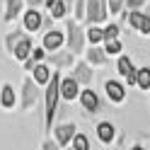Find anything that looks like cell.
Instances as JSON below:
<instances>
[{
	"mask_svg": "<svg viewBox=\"0 0 150 150\" xmlns=\"http://www.w3.org/2000/svg\"><path fill=\"white\" fill-rule=\"evenodd\" d=\"M7 51H12L15 53V58H20V61H29V56H32V39L27 34L22 32H12V34H7Z\"/></svg>",
	"mask_w": 150,
	"mask_h": 150,
	"instance_id": "1",
	"label": "cell"
},
{
	"mask_svg": "<svg viewBox=\"0 0 150 150\" xmlns=\"http://www.w3.org/2000/svg\"><path fill=\"white\" fill-rule=\"evenodd\" d=\"M61 97V75L53 73L51 78V85L46 90V128H51V121L56 116V102Z\"/></svg>",
	"mask_w": 150,
	"mask_h": 150,
	"instance_id": "2",
	"label": "cell"
},
{
	"mask_svg": "<svg viewBox=\"0 0 150 150\" xmlns=\"http://www.w3.org/2000/svg\"><path fill=\"white\" fill-rule=\"evenodd\" d=\"M85 49V32L80 29L78 20L68 22V51L70 53H80Z\"/></svg>",
	"mask_w": 150,
	"mask_h": 150,
	"instance_id": "3",
	"label": "cell"
},
{
	"mask_svg": "<svg viewBox=\"0 0 150 150\" xmlns=\"http://www.w3.org/2000/svg\"><path fill=\"white\" fill-rule=\"evenodd\" d=\"M87 17L90 22H102L107 17V0H87Z\"/></svg>",
	"mask_w": 150,
	"mask_h": 150,
	"instance_id": "4",
	"label": "cell"
},
{
	"mask_svg": "<svg viewBox=\"0 0 150 150\" xmlns=\"http://www.w3.org/2000/svg\"><path fill=\"white\" fill-rule=\"evenodd\" d=\"M116 68H119V73L128 80V85H133V82L138 85V70L133 68V63H131V58H128V56H121V58H119V63H116Z\"/></svg>",
	"mask_w": 150,
	"mask_h": 150,
	"instance_id": "5",
	"label": "cell"
},
{
	"mask_svg": "<svg viewBox=\"0 0 150 150\" xmlns=\"http://www.w3.org/2000/svg\"><path fill=\"white\" fill-rule=\"evenodd\" d=\"M128 24L136 27L138 32L143 34H150V15H143V12H131L128 15Z\"/></svg>",
	"mask_w": 150,
	"mask_h": 150,
	"instance_id": "6",
	"label": "cell"
},
{
	"mask_svg": "<svg viewBox=\"0 0 150 150\" xmlns=\"http://www.w3.org/2000/svg\"><path fill=\"white\" fill-rule=\"evenodd\" d=\"M61 97L73 102L75 97H78V80L75 78H63L61 80Z\"/></svg>",
	"mask_w": 150,
	"mask_h": 150,
	"instance_id": "7",
	"label": "cell"
},
{
	"mask_svg": "<svg viewBox=\"0 0 150 150\" xmlns=\"http://www.w3.org/2000/svg\"><path fill=\"white\" fill-rule=\"evenodd\" d=\"M36 95H39V90H36V82H32V78L24 80V97H22V107L29 109L34 102H36Z\"/></svg>",
	"mask_w": 150,
	"mask_h": 150,
	"instance_id": "8",
	"label": "cell"
},
{
	"mask_svg": "<svg viewBox=\"0 0 150 150\" xmlns=\"http://www.w3.org/2000/svg\"><path fill=\"white\" fill-rule=\"evenodd\" d=\"M78 133H75V126L73 124H61V126H56V140H58L61 145H68L70 143V138H75Z\"/></svg>",
	"mask_w": 150,
	"mask_h": 150,
	"instance_id": "9",
	"label": "cell"
},
{
	"mask_svg": "<svg viewBox=\"0 0 150 150\" xmlns=\"http://www.w3.org/2000/svg\"><path fill=\"white\" fill-rule=\"evenodd\" d=\"M61 44H63V34H61V32L51 29V32L44 34V49H46V51H58Z\"/></svg>",
	"mask_w": 150,
	"mask_h": 150,
	"instance_id": "10",
	"label": "cell"
},
{
	"mask_svg": "<svg viewBox=\"0 0 150 150\" xmlns=\"http://www.w3.org/2000/svg\"><path fill=\"white\" fill-rule=\"evenodd\" d=\"M104 90H107V97L114 99V102H124V97H126L124 85H121V82H116V80H109L107 85H104Z\"/></svg>",
	"mask_w": 150,
	"mask_h": 150,
	"instance_id": "11",
	"label": "cell"
},
{
	"mask_svg": "<svg viewBox=\"0 0 150 150\" xmlns=\"http://www.w3.org/2000/svg\"><path fill=\"white\" fill-rule=\"evenodd\" d=\"M73 78L78 80V85H90V82H92L90 65L87 63H78V65H75V70H73Z\"/></svg>",
	"mask_w": 150,
	"mask_h": 150,
	"instance_id": "12",
	"label": "cell"
},
{
	"mask_svg": "<svg viewBox=\"0 0 150 150\" xmlns=\"http://www.w3.org/2000/svg\"><path fill=\"white\" fill-rule=\"evenodd\" d=\"M80 99H82V107H85L87 111H97L99 109V99L92 90H82L80 92Z\"/></svg>",
	"mask_w": 150,
	"mask_h": 150,
	"instance_id": "13",
	"label": "cell"
},
{
	"mask_svg": "<svg viewBox=\"0 0 150 150\" xmlns=\"http://www.w3.org/2000/svg\"><path fill=\"white\" fill-rule=\"evenodd\" d=\"M51 78H53V75H51V70L46 68L44 63H36L34 65V82H36V85H46Z\"/></svg>",
	"mask_w": 150,
	"mask_h": 150,
	"instance_id": "14",
	"label": "cell"
},
{
	"mask_svg": "<svg viewBox=\"0 0 150 150\" xmlns=\"http://www.w3.org/2000/svg\"><path fill=\"white\" fill-rule=\"evenodd\" d=\"M24 27H27L29 32H36V29L41 27V15L36 12V10H29V12L24 15Z\"/></svg>",
	"mask_w": 150,
	"mask_h": 150,
	"instance_id": "15",
	"label": "cell"
},
{
	"mask_svg": "<svg viewBox=\"0 0 150 150\" xmlns=\"http://www.w3.org/2000/svg\"><path fill=\"white\" fill-rule=\"evenodd\" d=\"M51 63L58 65V68H68V65L73 63V53L70 51H58V53L51 56Z\"/></svg>",
	"mask_w": 150,
	"mask_h": 150,
	"instance_id": "16",
	"label": "cell"
},
{
	"mask_svg": "<svg viewBox=\"0 0 150 150\" xmlns=\"http://www.w3.org/2000/svg\"><path fill=\"white\" fill-rule=\"evenodd\" d=\"M0 104H3L5 109H12V104H15V92H12V85H10V82H5V85H3V95H0Z\"/></svg>",
	"mask_w": 150,
	"mask_h": 150,
	"instance_id": "17",
	"label": "cell"
},
{
	"mask_svg": "<svg viewBox=\"0 0 150 150\" xmlns=\"http://www.w3.org/2000/svg\"><path fill=\"white\" fill-rule=\"evenodd\" d=\"M107 56H109V53H107L104 49H90V51H87V61L95 63V65H104V63H107Z\"/></svg>",
	"mask_w": 150,
	"mask_h": 150,
	"instance_id": "18",
	"label": "cell"
},
{
	"mask_svg": "<svg viewBox=\"0 0 150 150\" xmlns=\"http://www.w3.org/2000/svg\"><path fill=\"white\" fill-rule=\"evenodd\" d=\"M97 136H99V140H104V143H109V140L114 138V126H111L109 121H102V124L97 126Z\"/></svg>",
	"mask_w": 150,
	"mask_h": 150,
	"instance_id": "19",
	"label": "cell"
},
{
	"mask_svg": "<svg viewBox=\"0 0 150 150\" xmlns=\"http://www.w3.org/2000/svg\"><path fill=\"white\" fill-rule=\"evenodd\" d=\"M20 7H22V0H7V12H5V20L10 22L12 17L20 12Z\"/></svg>",
	"mask_w": 150,
	"mask_h": 150,
	"instance_id": "20",
	"label": "cell"
},
{
	"mask_svg": "<svg viewBox=\"0 0 150 150\" xmlns=\"http://www.w3.org/2000/svg\"><path fill=\"white\" fill-rule=\"evenodd\" d=\"M73 150H90V140H87V136H82V133H78L73 138Z\"/></svg>",
	"mask_w": 150,
	"mask_h": 150,
	"instance_id": "21",
	"label": "cell"
},
{
	"mask_svg": "<svg viewBox=\"0 0 150 150\" xmlns=\"http://www.w3.org/2000/svg\"><path fill=\"white\" fill-rule=\"evenodd\" d=\"M138 85L143 87V90L150 87V68H140L138 70Z\"/></svg>",
	"mask_w": 150,
	"mask_h": 150,
	"instance_id": "22",
	"label": "cell"
},
{
	"mask_svg": "<svg viewBox=\"0 0 150 150\" xmlns=\"http://www.w3.org/2000/svg\"><path fill=\"white\" fill-rule=\"evenodd\" d=\"M87 39H90L92 44L102 41V39H104V29H99V27H90V32H87Z\"/></svg>",
	"mask_w": 150,
	"mask_h": 150,
	"instance_id": "23",
	"label": "cell"
},
{
	"mask_svg": "<svg viewBox=\"0 0 150 150\" xmlns=\"http://www.w3.org/2000/svg\"><path fill=\"white\" fill-rule=\"evenodd\" d=\"M116 36H119V27H116V24L104 27V41H114Z\"/></svg>",
	"mask_w": 150,
	"mask_h": 150,
	"instance_id": "24",
	"label": "cell"
},
{
	"mask_svg": "<svg viewBox=\"0 0 150 150\" xmlns=\"http://www.w3.org/2000/svg\"><path fill=\"white\" fill-rule=\"evenodd\" d=\"M65 10H68V5H65L63 0H58V3L51 7V15H53V17H63V15H65Z\"/></svg>",
	"mask_w": 150,
	"mask_h": 150,
	"instance_id": "25",
	"label": "cell"
},
{
	"mask_svg": "<svg viewBox=\"0 0 150 150\" xmlns=\"http://www.w3.org/2000/svg\"><path fill=\"white\" fill-rule=\"evenodd\" d=\"M87 15V7H85V0H78V3H75V17H78V20H82V17Z\"/></svg>",
	"mask_w": 150,
	"mask_h": 150,
	"instance_id": "26",
	"label": "cell"
},
{
	"mask_svg": "<svg viewBox=\"0 0 150 150\" xmlns=\"http://www.w3.org/2000/svg\"><path fill=\"white\" fill-rule=\"evenodd\" d=\"M124 5H126V0H109V12H114V15H116Z\"/></svg>",
	"mask_w": 150,
	"mask_h": 150,
	"instance_id": "27",
	"label": "cell"
},
{
	"mask_svg": "<svg viewBox=\"0 0 150 150\" xmlns=\"http://www.w3.org/2000/svg\"><path fill=\"white\" fill-rule=\"evenodd\" d=\"M104 51H107V53H119V51H121V44H119L116 39H114V41H107V49H104Z\"/></svg>",
	"mask_w": 150,
	"mask_h": 150,
	"instance_id": "28",
	"label": "cell"
},
{
	"mask_svg": "<svg viewBox=\"0 0 150 150\" xmlns=\"http://www.w3.org/2000/svg\"><path fill=\"white\" fill-rule=\"evenodd\" d=\"M44 51H46V49H34L29 61H34V63H36V61H41V58H44Z\"/></svg>",
	"mask_w": 150,
	"mask_h": 150,
	"instance_id": "29",
	"label": "cell"
},
{
	"mask_svg": "<svg viewBox=\"0 0 150 150\" xmlns=\"http://www.w3.org/2000/svg\"><path fill=\"white\" fill-rule=\"evenodd\" d=\"M41 150H58V145H56V143H51V140H46V143L41 145Z\"/></svg>",
	"mask_w": 150,
	"mask_h": 150,
	"instance_id": "30",
	"label": "cell"
},
{
	"mask_svg": "<svg viewBox=\"0 0 150 150\" xmlns=\"http://www.w3.org/2000/svg\"><path fill=\"white\" fill-rule=\"evenodd\" d=\"M39 3H46V0H29V5H32V7H36Z\"/></svg>",
	"mask_w": 150,
	"mask_h": 150,
	"instance_id": "31",
	"label": "cell"
},
{
	"mask_svg": "<svg viewBox=\"0 0 150 150\" xmlns=\"http://www.w3.org/2000/svg\"><path fill=\"white\" fill-rule=\"evenodd\" d=\"M56 3H58V0H46V7H53Z\"/></svg>",
	"mask_w": 150,
	"mask_h": 150,
	"instance_id": "32",
	"label": "cell"
},
{
	"mask_svg": "<svg viewBox=\"0 0 150 150\" xmlns=\"http://www.w3.org/2000/svg\"><path fill=\"white\" fill-rule=\"evenodd\" d=\"M131 150H145V148H140V145H136V148H131Z\"/></svg>",
	"mask_w": 150,
	"mask_h": 150,
	"instance_id": "33",
	"label": "cell"
},
{
	"mask_svg": "<svg viewBox=\"0 0 150 150\" xmlns=\"http://www.w3.org/2000/svg\"><path fill=\"white\" fill-rule=\"evenodd\" d=\"M63 3H65V5H70V0H63Z\"/></svg>",
	"mask_w": 150,
	"mask_h": 150,
	"instance_id": "34",
	"label": "cell"
}]
</instances>
